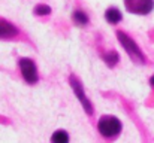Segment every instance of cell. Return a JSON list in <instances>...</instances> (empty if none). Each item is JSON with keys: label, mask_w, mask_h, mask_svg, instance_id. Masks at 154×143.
Segmentation results:
<instances>
[{"label": "cell", "mask_w": 154, "mask_h": 143, "mask_svg": "<svg viewBox=\"0 0 154 143\" xmlns=\"http://www.w3.org/2000/svg\"><path fill=\"white\" fill-rule=\"evenodd\" d=\"M97 131L102 134L105 139H114L121 131V121L117 116L105 115L97 122Z\"/></svg>", "instance_id": "cell-1"}, {"label": "cell", "mask_w": 154, "mask_h": 143, "mask_svg": "<svg viewBox=\"0 0 154 143\" xmlns=\"http://www.w3.org/2000/svg\"><path fill=\"white\" fill-rule=\"evenodd\" d=\"M117 39H118V42L121 43V46L124 48V51L127 52V55L132 58V61L139 63V64H144V63H145V55L142 54L141 48L138 46V43H136L133 39H130V37H129L126 33H123V31H117Z\"/></svg>", "instance_id": "cell-2"}, {"label": "cell", "mask_w": 154, "mask_h": 143, "mask_svg": "<svg viewBox=\"0 0 154 143\" xmlns=\"http://www.w3.org/2000/svg\"><path fill=\"white\" fill-rule=\"evenodd\" d=\"M18 67H20V72H21L23 79L27 84L33 85V84L38 82V79H39V76H38V67H36V64H35L33 60H30V58H21L20 63H18Z\"/></svg>", "instance_id": "cell-3"}, {"label": "cell", "mask_w": 154, "mask_h": 143, "mask_svg": "<svg viewBox=\"0 0 154 143\" xmlns=\"http://www.w3.org/2000/svg\"><path fill=\"white\" fill-rule=\"evenodd\" d=\"M69 84H70V87H72V90H73V94L76 95V98H78L79 103L82 104L85 113H87V115H93V104H91V101L87 98V95L84 93V87H82V84L79 82V79L72 75V76L69 78Z\"/></svg>", "instance_id": "cell-4"}, {"label": "cell", "mask_w": 154, "mask_h": 143, "mask_svg": "<svg viewBox=\"0 0 154 143\" xmlns=\"http://www.w3.org/2000/svg\"><path fill=\"white\" fill-rule=\"evenodd\" d=\"M124 6L130 13L147 15L154 9V0H124Z\"/></svg>", "instance_id": "cell-5"}, {"label": "cell", "mask_w": 154, "mask_h": 143, "mask_svg": "<svg viewBox=\"0 0 154 143\" xmlns=\"http://www.w3.org/2000/svg\"><path fill=\"white\" fill-rule=\"evenodd\" d=\"M18 34V28L6 19H0V39H12Z\"/></svg>", "instance_id": "cell-6"}, {"label": "cell", "mask_w": 154, "mask_h": 143, "mask_svg": "<svg viewBox=\"0 0 154 143\" xmlns=\"http://www.w3.org/2000/svg\"><path fill=\"white\" fill-rule=\"evenodd\" d=\"M105 19L109 22V24H118L121 19H123V15L120 12V9L117 7H108L106 12H105Z\"/></svg>", "instance_id": "cell-7"}, {"label": "cell", "mask_w": 154, "mask_h": 143, "mask_svg": "<svg viewBox=\"0 0 154 143\" xmlns=\"http://www.w3.org/2000/svg\"><path fill=\"white\" fill-rule=\"evenodd\" d=\"M72 21H73L78 27H84V25H87V24L90 22V18H88V15H87L84 10L76 9V10L72 12Z\"/></svg>", "instance_id": "cell-8"}, {"label": "cell", "mask_w": 154, "mask_h": 143, "mask_svg": "<svg viewBox=\"0 0 154 143\" xmlns=\"http://www.w3.org/2000/svg\"><path fill=\"white\" fill-rule=\"evenodd\" d=\"M103 61L108 67H115V64L120 61V55L117 54V51H108L102 55Z\"/></svg>", "instance_id": "cell-9"}, {"label": "cell", "mask_w": 154, "mask_h": 143, "mask_svg": "<svg viewBox=\"0 0 154 143\" xmlns=\"http://www.w3.org/2000/svg\"><path fill=\"white\" fill-rule=\"evenodd\" d=\"M51 143H69V134L64 130H57L51 136Z\"/></svg>", "instance_id": "cell-10"}, {"label": "cell", "mask_w": 154, "mask_h": 143, "mask_svg": "<svg viewBox=\"0 0 154 143\" xmlns=\"http://www.w3.org/2000/svg\"><path fill=\"white\" fill-rule=\"evenodd\" d=\"M33 12H35V15L44 16V15H50V13H51V7H50L48 4H38Z\"/></svg>", "instance_id": "cell-11"}, {"label": "cell", "mask_w": 154, "mask_h": 143, "mask_svg": "<svg viewBox=\"0 0 154 143\" xmlns=\"http://www.w3.org/2000/svg\"><path fill=\"white\" fill-rule=\"evenodd\" d=\"M150 82H151V85H153V87H154V76H153V78H151V81H150Z\"/></svg>", "instance_id": "cell-12"}]
</instances>
